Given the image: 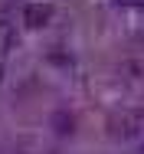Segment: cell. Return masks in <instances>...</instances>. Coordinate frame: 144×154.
I'll use <instances>...</instances> for the list:
<instances>
[{
	"instance_id": "obj_6",
	"label": "cell",
	"mask_w": 144,
	"mask_h": 154,
	"mask_svg": "<svg viewBox=\"0 0 144 154\" xmlns=\"http://www.w3.org/2000/svg\"><path fill=\"white\" fill-rule=\"evenodd\" d=\"M138 144H141V154H144V138H141V141H138Z\"/></svg>"
},
{
	"instance_id": "obj_4",
	"label": "cell",
	"mask_w": 144,
	"mask_h": 154,
	"mask_svg": "<svg viewBox=\"0 0 144 154\" xmlns=\"http://www.w3.org/2000/svg\"><path fill=\"white\" fill-rule=\"evenodd\" d=\"M118 3H124V7H144V0H118Z\"/></svg>"
},
{
	"instance_id": "obj_1",
	"label": "cell",
	"mask_w": 144,
	"mask_h": 154,
	"mask_svg": "<svg viewBox=\"0 0 144 154\" xmlns=\"http://www.w3.org/2000/svg\"><path fill=\"white\" fill-rule=\"evenodd\" d=\"M112 138L118 141H128V144H138L144 138V112L141 108H124L112 118Z\"/></svg>"
},
{
	"instance_id": "obj_5",
	"label": "cell",
	"mask_w": 144,
	"mask_h": 154,
	"mask_svg": "<svg viewBox=\"0 0 144 154\" xmlns=\"http://www.w3.org/2000/svg\"><path fill=\"white\" fill-rule=\"evenodd\" d=\"M3 69H7V59H0V82H3Z\"/></svg>"
},
{
	"instance_id": "obj_2",
	"label": "cell",
	"mask_w": 144,
	"mask_h": 154,
	"mask_svg": "<svg viewBox=\"0 0 144 154\" xmlns=\"http://www.w3.org/2000/svg\"><path fill=\"white\" fill-rule=\"evenodd\" d=\"M49 17H53V7H49V3H29L26 10H23V20H26L29 26H43V23H49Z\"/></svg>"
},
{
	"instance_id": "obj_3",
	"label": "cell",
	"mask_w": 144,
	"mask_h": 154,
	"mask_svg": "<svg viewBox=\"0 0 144 154\" xmlns=\"http://www.w3.org/2000/svg\"><path fill=\"white\" fill-rule=\"evenodd\" d=\"M13 43H17V30H13V23H10V20H0V59L10 56Z\"/></svg>"
}]
</instances>
